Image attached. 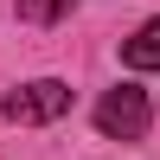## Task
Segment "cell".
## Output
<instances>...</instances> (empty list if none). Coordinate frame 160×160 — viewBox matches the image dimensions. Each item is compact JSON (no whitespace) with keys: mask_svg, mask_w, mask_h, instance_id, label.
<instances>
[{"mask_svg":"<svg viewBox=\"0 0 160 160\" xmlns=\"http://www.w3.org/2000/svg\"><path fill=\"white\" fill-rule=\"evenodd\" d=\"M96 128H102L109 141H135V135H148V90H135V83L102 90V102H96Z\"/></svg>","mask_w":160,"mask_h":160,"instance_id":"1","label":"cell"},{"mask_svg":"<svg viewBox=\"0 0 160 160\" xmlns=\"http://www.w3.org/2000/svg\"><path fill=\"white\" fill-rule=\"evenodd\" d=\"M7 122H58L64 109H71V83H58V77H38V83H19L7 102Z\"/></svg>","mask_w":160,"mask_h":160,"instance_id":"2","label":"cell"},{"mask_svg":"<svg viewBox=\"0 0 160 160\" xmlns=\"http://www.w3.org/2000/svg\"><path fill=\"white\" fill-rule=\"evenodd\" d=\"M122 58H128V71H160V19H148L135 38H128Z\"/></svg>","mask_w":160,"mask_h":160,"instance_id":"3","label":"cell"}]
</instances>
